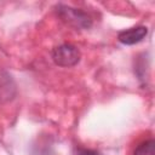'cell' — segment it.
Listing matches in <instances>:
<instances>
[{"label": "cell", "mask_w": 155, "mask_h": 155, "mask_svg": "<svg viewBox=\"0 0 155 155\" xmlns=\"http://www.w3.org/2000/svg\"><path fill=\"white\" fill-rule=\"evenodd\" d=\"M57 13L63 22L78 29H88L92 24V21L87 13L67 5H58Z\"/></svg>", "instance_id": "cell-1"}, {"label": "cell", "mask_w": 155, "mask_h": 155, "mask_svg": "<svg viewBox=\"0 0 155 155\" xmlns=\"http://www.w3.org/2000/svg\"><path fill=\"white\" fill-rule=\"evenodd\" d=\"M75 155H101L98 151L92 150V149H86V148H79L75 153Z\"/></svg>", "instance_id": "cell-6"}, {"label": "cell", "mask_w": 155, "mask_h": 155, "mask_svg": "<svg viewBox=\"0 0 155 155\" xmlns=\"http://www.w3.org/2000/svg\"><path fill=\"white\" fill-rule=\"evenodd\" d=\"M133 155H155V142L153 139H149L140 143L136 148Z\"/></svg>", "instance_id": "cell-5"}, {"label": "cell", "mask_w": 155, "mask_h": 155, "mask_svg": "<svg viewBox=\"0 0 155 155\" xmlns=\"http://www.w3.org/2000/svg\"><path fill=\"white\" fill-rule=\"evenodd\" d=\"M80 51L71 44H63L53 48L52 59L59 67H73L80 61Z\"/></svg>", "instance_id": "cell-2"}, {"label": "cell", "mask_w": 155, "mask_h": 155, "mask_svg": "<svg viewBox=\"0 0 155 155\" xmlns=\"http://www.w3.org/2000/svg\"><path fill=\"white\" fill-rule=\"evenodd\" d=\"M147 34H148L147 27L139 25V27H134V28H130L120 31L117 35V39L124 45H134L142 41L147 36Z\"/></svg>", "instance_id": "cell-3"}, {"label": "cell", "mask_w": 155, "mask_h": 155, "mask_svg": "<svg viewBox=\"0 0 155 155\" xmlns=\"http://www.w3.org/2000/svg\"><path fill=\"white\" fill-rule=\"evenodd\" d=\"M16 93V85L6 71L0 70V102L11 101Z\"/></svg>", "instance_id": "cell-4"}]
</instances>
